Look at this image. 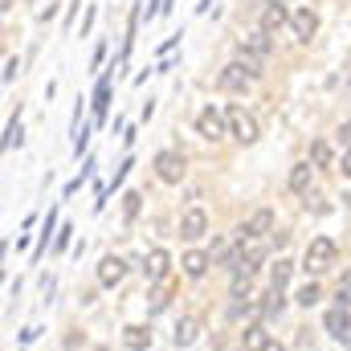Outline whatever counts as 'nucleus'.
<instances>
[{
    "label": "nucleus",
    "instance_id": "obj_11",
    "mask_svg": "<svg viewBox=\"0 0 351 351\" xmlns=\"http://www.w3.org/2000/svg\"><path fill=\"white\" fill-rule=\"evenodd\" d=\"M180 265H184V274H188V278H204V274H208V265H213V254H204V250H188V254L180 258Z\"/></svg>",
    "mask_w": 351,
    "mask_h": 351
},
{
    "label": "nucleus",
    "instance_id": "obj_14",
    "mask_svg": "<svg viewBox=\"0 0 351 351\" xmlns=\"http://www.w3.org/2000/svg\"><path fill=\"white\" fill-rule=\"evenodd\" d=\"M286 21H290L286 4H265V8H262V33H269V37H274V33H278Z\"/></svg>",
    "mask_w": 351,
    "mask_h": 351
},
{
    "label": "nucleus",
    "instance_id": "obj_37",
    "mask_svg": "<svg viewBox=\"0 0 351 351\" xmlns=\"http://www.w3.org/2000/svg\"><path fill=\"white\" fill-rule=\"evenodd\" d=\"M0 8H4V12H8V8H12V0H0Z\"/></svg>",
    "mask_w": 351,
    "mask_h": 351
},
{
    "label": "nucleus",
    "instance_id": "obj_32",
    "mask_svg": "<svg viewBox=\"0 0 351 351\" xmlns=\"http://www.w3.org/2000/svg\"><path fill=\"white\" fill-rule=\"evenodd\" d=\"M335 306H351V294H348V290H335Z\"/></svg>",
    "mask_w": 351,
    "mask_h": 351
},
{
    "label": "nucleus",
    "instance_id": "obj_34",
    "mask_svg": "<svg viewBox=\"0 0 351 351\" xmlns=\"http://www.w3.org/2000/svg\"><path fill=\"white\" fill-rule=\"evenodd\" d=\"M339 172L351 176V152H343V160H339Z\"/></svg>",
    "mask_w": 351,
    "mask_h": 351
},
{
    "label": "nucleus",
    "instance_id": "obj_39",
    "mask_svg": "<svg viewBox=\"0 0 351 351\" xmlns=\"http://www.w3.org/2000/svg\"><path fill=\"white\" fill-rule=\"evenodd\" d=\"M90 351H110V348H90Z\"/></svg>",
    "mask_w": 351,
    "mask_h": 351
},
{
    "label": "nucleus",
    "instance_id": "obj_16",
    "mask_svg": "<svg viewBox=\"0 0 351 351\" xmlns=\"http://www.w3.org/2000/svg\"><path fill=\"white\" fill-rule=\"evenodd\" d=\"M282 306H286V290H274V286H269V294L258 302V315H262V319H278Z\"/></svg>",
    "mask_w": 351,
    "mask_h": 351
},
{
    "label": "nucleus",
    "instance_id": "obj_31",
    "mask_svg": "<svg viewBox=\"0 0 351 351\" xmlns=\"http://www.w3.org/2000/svg\"><path fill=\"white\" fill-rule=\"evenodd\" d=\"M16 70H21V62H16V58H8V62H4V82H12V78H16Z\"/></svg>",
    "mask_w": 351,
    "mask_h": 351
},
{
    "label": "nucleus",
    "instance_id": "obj_9",
    "mask_svg": "<svg viewBox=\"0 0 351 351\" xmlns=\"http://www.w3.org/2000/svg\"><path fill=\"white\" fill-rule=\"evenodd\" d=\"M237 53H250V58H269V53H274V41H269V33H262V29H258V33H250V37H241V49H237Z\"/></svg>",
    "mask_w": 351,
    "mask_h": 351
},
{
    "label": "nucleus",
    "instance_id": "obj_22",
    "mask_svg": "<svg viewBox=\"0 0 351 351\" xmlns=\"http://www.w3.org/2000/svg\"><path fill=\"white\" fill-rule=\"evenodd\" d=\"M348 319H351L348 306H331V311H327V331H331V335H339V331L348 327Z\"/></svg>",
    "mask_w": 351,
    "mask_h": 351
},
{
    "label": "nucleus",
    "instance_id": "obj_6",
    "mask_svg": "<svg viewBox=\"0 0 351 351\" xmlns=\"http://www.w3.org/2000/svg\"><path fill=\"white\" fill-rule=\"evenodd\" d=\"M237 233H241V241H262L265 233H274V213H269V208H258Z\"/></svg>",
    "mask_w": 351,
    "mask_h": 351
},
{
    "label": "nucleus",
    "instance_id": "obj_18",
    "mask_svg": "<svg viewBox=\"0 0 351 351\" xmlns=\"http://www.w3.org/2000/svg\"><path fill=\"white\" fill-rule=\"evenodd\" d=\"M311 180H315V168H311V164H294V168H290V188H294L298 196L311 192Z\"/></svg>",
    "mask_w": 351,
    "mask_h": 351
},
{
    "label": "nucleus",
    "instance_id": "obj_12",
    "mask_svg": "<svg viewBox=\"0 0 351 351\" xmlns=\"http://www.w3.org/2000/svg\"><path fill=\"white\" fill-rule=\"evenodd\" d=\"M250 82H254V78L245 74V66H241V62H229V66L221 70V90H245Z\"/></svg>",
    "mask_w": 351,
    "mask_h": 351
},
{
    "label": "nucleus",
    "instance_id": "obj_8",
    "mask_svg": "<svg viewBox=\"0 0 351 351\" xmlns=\"http://www.w3.org/2000/svg\"><path fill=\"white\" fill-rule=\"evenodd\" d=\"M123 278H127V262H123V258L106 254V258L98 262V286H119Z\"/></svg>",
    "mask_w": 351,
    "mask_h": 351
},
{
    "label": "nucleus",
    "instance_id": "obj_23",
    "mask_svg": "<svg viewBox=\"0 0 351 351\" xmlns=\"http://www.w3.org/2000/svg\"><path fill=\"white\" fill-rule=\"evenodd\" d=\"M139 208H143V196H139V192H127V196H123V217H127V221H135V217H139Z\"/></svg>",
    "mask_w": 351,
    "mask_h": 351
},
{
    "label": "nucleus",
    "instance_id": "obj_28",
    "mask_svg": "<svg viewBox=\"0 0 351 351\" xmlns=\"http://www.w3.org/2000/svg\"><path fill=\"white\" fill-rule=\"evenodd\" d=\"M21 139H25L21 119H12V123H8V135H4V147H21Z\"/></svg>",
    "mask_w": 351,
    "mask_h": 351
},
{
    "label": "nucleus",
    "instance_id": "obj_29",
    "mask_svg": "<svg viewBox=\"0 0 351 351\" xmlns=\"http://www.w3.org/2000/svg\"><path fill=\"white\" fill-rule=\"evenodd\" d=\"M168 298H172V286L164 282V286H160V294L152 298V311H164V306H168Z\"/></svg>",
    "mask_w": 351,
    "mask_h": 351
},
{
    "label": "nucleus",
    "instance_id": "obj_20",
    "mask_svg": "<svg viewBox=\"0 0 351 351\" xmlns=\"http://www.w3.org/2000/svg\"><path fill=\"white\" fill-rule=\"evenodd\" d=\"M290 274H294V262H290V258H278V265H269V286H274V290H286Z\"/></svg>",
    "mask_w": 351,
    "mask_h": 351
},
{
    "label": "nucleus",
    "instance_id": "obj_26",
    "mask_svg": "<svg viewBox=\"0 0 351 351\" xmlns=\"http://www.w3.org/2000/svg\"><path fill=\"white\" fill-rule=\"evenodd\" d=\"M53 229H58V213H49V217H45V225H41V245H37V258L45 254V245H49V233H53Z\"/></svg>",
    "mask_w": 351,
    "mask_h": 351
},
{
    "label": "nucleus",
    "instance_id": "obj_10",
    "mask_svg": "<svg viewBox=\"0 0 351 351\" xmlns=\"http://www.w3.org/2000/svg\"><path fill=\"white\" fill-rule=\"evenodd\" d=\"M168 265H172L168 250H152V254L143 258V274H147V282H164V278H168Z\"/></svg>",
    "mask_w": 351,
    "mask_h": 351
},
{
    "label": "nucleus",
    "instance_id": "obj_35",
    "mask_svg": "<svg viewBox=\"0 0 351 351\" xmlns=\"http://www.w3.org/2000/svg\"><path fill=\"white\" fill-rule=\"evenodd\" d=\"M335 339H339V343H351V319H348V327H343V331H339Z\"/></svg>",
    "mask_w": 351,
    "mask_h": 351
},
{
    "label": "nucleus",
    "instance_id": "obj_13",
    "mask_svg": "<svg viewBox=\"0 0 351 351\" xmlns=\"http://www.w3.org/2000/svg\"><path fill=\"white\" fill-rule=\"evenodd\" d=\"M269 343H274V339H269L265 323H250V327H245V335H241V348H245V351H265Z\"/></svg>",
    "mask_w": 351,
    "mask_h": 351
},
{
    "label": "nucleus",
    "instance_id": "obj_25",
    "mask_svg": "<svg viewBox=\"0 0 351 351\" xmlns=\"http://www.w3.org/2000/svg\"><path fill=\"white\" fill-rule=\"evenodd\" d=\"M237 62L245 66V74H250L254 82H258V78H262V74H265V70H262V58H250V53H237Z\"/></svg>",
    "mask_w": 351,
    "mask_h": 351
},
{
    "label": "nucleus",
    "instance_id": "obj_17",
    "mask_svg": "<svg viewBox=\"0 0 351 351\" xmlns=\"http://www.w3.org/2000/svg\"><path fill=\"white\" fill-rule=\"evenodd\" d=\"M123 348L127 351H147L152 348V331H147V327H127V331H123Z\"/></svg>",
    "mask_w": 351,
    "mask_h": 351
},
{
    "label": "nucleus",
    "instance_id": "obj_27",
    "mask_svg": "<svg viewBox=\"0 0 351 351\" xmlns=\"http://www.w3.org/2000/svg\"><path fill=\"white\" fill-rule=\"evenodd\" d=\"M319 298H323V290H319V286H315V282H306V286H302V290H298V302H302V306H315V302H319Z\"/></svg>",
    "mask_w": 351,
    "mask_h": 351
},
{
    "label": "nucleus",
    "instance_id": "obj_5",
    "mask_svg": "<svg viewBox=\"0 0 351 351\" xmlns=\"http://www.w3.org/2000/svg\"><path fill=\"white\" fill-rule=\"evenodd\" d=\"M208 233V213L204 208H188L184 217H180V237L184 241H200Z\"/></svg>",
    "mask_w": 351,
    "mask_h": 351
},
{
    "label": "nucleus",
    "instance_id": "obj_21",
    "mask_svg": "<svg viewBox=\"0 0 351 351\" xmlns=\"http://www.w3.org/2000/svg\"><path fill=\"white\" fill-rule=\"evenodd\" d=\"M311 164L315 168H331V143L327 139H315L311 143Z\"/></svg>",
    "mask_w": 351,
    "mask_h": 351
},
{
    "label": "nucleus",
    "instance_id": "obj_7",
    "mask_svg": "<svg viewBox=\"0 0 351 351\" xmlns=\"http://www.w3.org/2000/svg\"><path fill=\"white\" fill-rule=\"evenodd\" d=\"M290 29H294L298 41H311V37L319 33V12H315V8H294V12H290Z\"/></svg>",
    "mask_w": 351,
    "mask_h": 351
},
{
    "label": "nucleus",
    "instance_id": "obj_30",
    "mask_svg": "<svg viewBox=\"0 0 351 351\" xmlns=\"http://www.w3.org/2000/svg\"><path fill=\"white\" fill-rule=\"evenodd\" d=\"M335 139H339V147H343V152H351V119H348V123H339Z\"/></svg>",
    "mask_w": 351,
    "mask_h": 351
},
{
    "label": "nucleus",
    "instance_id": "obj_19",
    "mask_svg": "<svg viewBox=\"0 0 351 351\" xmlns=\"http://www.w3.org/2000/svg\"><path fill=\"white\" fill-rule=\"evenodd\" d=\"M106 102H110V74H102L98 86H94V119H98V123L106 119Z\"/></svg>",
    "mask_w": 351,
    "mask_h": 351
},
{
    "label": "nucleus",
    "instance_id": "obj_3",
    "mask_svg": "<svg viewBox=\"0 0 351 351\" xmlns=\"http://www.w3.org/2000/svg\"><path fill=\"white\" fill-rule=\"evenodd\" d=\"M196 135L208 139V143H217L221 135H229V119H225L217 106H204V110L196 114Z\"/></svg>",
    "mask_w": 351,
    "mask_h": 351
},
{
    "label": "nucleus",
    "instance_id": "obj_38",
    "mask_svg": "<svg viewBox=\"0 0 351 351\" xmlns=\"http://www.w3.org/2000/svg\"><path fill=\"white\" fill-rule=\"evenodd\" d=\"M265 4H286V0H265Z\"/></svg>",
    "mask_w": 351,
    "mask_h": 351
},
{
    "label": "nucleus",
    "instance_id": "obj_15",
    "mask_svg": "<svg viewBox=\"0 0 351 351\" xmlns=\"http://www.w3.org/2000/svg\"><path fill=\"white\" fill-rule=\"evenodd\" d=\"M196 335H200V319H196V315H188V319L176 323V348H192Z\"/></svg>",
    "mask_w": 351,
    "mask_h": 351
},
{
    "label": "nucleus",
    "instance_id": "obj_24",
    "mask_svg": "<svg viewBox=\"0 0 351 351\" xmlns=\"http://www.w3.org/2000/svg\"><path fill=\"white\" fill-rule=\"evenodd\" d=\"M250 286H254V274H233V298H250Z\"/></svg>",
    "mask_w": 351,
    "mask_h": 351
},
{
    "label": "nucleus",
    "instance_id": "obj_36",
    "mask_svg": "<svg viewBox=\"0 0 351 351\" xmlns=\"http://www.w3.org/2000/svg\"><path fill=\"white\" fill-rule=\"evenodd\" d=\"M265 351H286V348H282V343H269V348H265Z\"/></svg>",
    "mask_w": 351,
    "mask_h": 351
},
{
    "label": "nucleus",
    "instance_id": "obj_1",
    "mask_svg": "<svg viewBox=\"0 0 351 351\" xmlns=\"http://www.w3.org/2000/svg\"><path fill=\"white\" fill-rule=\"evenodd\" d=\"M331 262H335V241H331V237H315V241L306 245V254H302V269H306L311 278L327 274Z\"/></svg>",
    "mask_w": 351,
    "mask_h": 351
},
{
    "label": "nucleus",
    "instance_id": "obj_4",
    "mask_svg": "<svg viewBox=\"0 0 351 351\" xmlns=\"http://www.w3.org/2000/svg\"><path fill=\"white\" fill-rule=\"evenodd\" d=\"M184 172H188V164H184L180 152H160V156H156V176H160L164 184H180Z\"/></svg>",
    "mask_w": 351,
    "mask_h": 351
},
{
    "label": "nucleus",
    "instance_id": "obj_2",
    "mask_svg": "<svg viewBox=\"0 0 351 351\" xmlns=\"http://www.w3.org/2000/svg\"><path fill=\"white\" fill-rule=\"evenodd\" d=\"M225 119H229V135H233L237 143H258L262 127H258V119H254L245 106H229V110H225Z\"/></svg>",
    "mask_w": 351,
    "mask_h": 351
},
{
    "label": "nucleus",
    "instance_id": "obj_33",
    "mask_svg": "<svg viewBox=\"0 0 351 351\" xmlns=\"http://www.w3.org/2000/svg\"><path fill=\"white\" fill-rule=\"evenodd\" d=\"M339 290H348V294H351V265L343 269V278H339Z\"/></svg>",
    "mask_w": 351,
    "mask_h": 351
}]
</instances>
